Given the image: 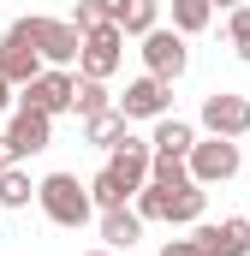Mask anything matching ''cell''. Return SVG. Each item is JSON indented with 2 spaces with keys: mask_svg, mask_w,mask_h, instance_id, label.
<instances>
[{
  "mask_svg": "<svg viewBox=\"0 0 250 256\" xmlns=\"http://www.w3.org/2000/svg\"><path fill=\"white\" fill-rule=\"evenodd\" d=\"M12 30L42 54V66H72V60H78V42H84V30H78L72 18H42V12L18 18Z\"/></svg>",
  "mask_w": 250,
  "mask_h": 256,
  "instance_id": "3957f363",
  "label": "cell"
},
{
  "mask_svg": "<svg viewBox=\"0 0 250 256\" xmlns=\"http://www.w3.org/2000/svg\"><path fill=\"white\" fill-rule=\"evenodd\" d=\"M84 256H120V250H108V244H102V250H84Z\"/></svg>",
  "mask_w": 250,
  "mask_h": 256,
  "instance_id": "83f0119b",
  "label": "cell"
},
{
  "mask_svg": "<svg viewBox=\"0 0 250 256\" xmlns=\"http://www.w3.org/2000/svg\"><path fill=\"white\" fill-rule=\"evenodd\" d=\"M244 167V155H238V137H196L190 143V155H185V173H190V185H226L232 173Z\"/></svg>",
  "mask_w": 250,
  "mask_h": 256,
  "instance_id": "277c9868",
  "label": "cell"
},
{
  "mask_svg": "<svg viewBox=\"0 0 250 256\" xmlns=\"http://www.w3.org/2000/svg\"><path fill=\"white\" fill-rule=\"evenodd\" d=\"M185 66H190V48H185V36L179 30H149L143 36V72L149 78H167V84H179L185 78Z\"/></svg>",
  "mask_w": 250,
  "mask_h": 256,
  "instance_id": "52a82bcc",
  "label": "cell"
},
{
  "mask_svg": "<svg viewBox=\"0 0 250 256\" xmlns=\"http://www.w3.org/2000/svg\"><path fill=\"white\" fill-rule=\"evenodd\" d=\"M0 214H6V208H0Z\"/></svg>",
  "mask_w": 250,
  "mask_h": 256,
  "instance_id": "f546056e",
  "label": "cell"
},
{
  "mask_svg": "<svg viewBox=\"0 0 250 256\" xmlns=\"http://www.w3.org/2000/svg\"><path fill=\"white\" fill-rule=\"evenodd\" d=\"M131 196H137V185L125 179L120 167H102V173L90 179V202H96V208H120V202H131Z\"/></svg>",
  "mask_w": 250,
  "mask_h": 256,
  "instance_id": "ac0fdd59",
  "label": "cell"
},
{
  "mask_svg": "<svg viewBox=\"0 0 250 256\" xmlns=\"http://www.w3.org/2000/svg\"><path fill=\"white\" fill-rule=\"evenodd\" d=\"M72 24H78V30H96V24H114V0H78Z\"/></svg>",
  "mask_w": 250,
  "mask_h": 256,
  "instance_id": "603a6c76",
  "label": "cell"
},
{
  "mask_svg": "<svg viewBox=\"0 0 250 256\" xmlns=\"http://www.w3.org/2000/svg\"><path fill=\"white\" fill-rule=\"evenodd\" d=\"M0 167H12V155H6V137H0Z\"/></svg>",
  "mask_w": 250,
  "mask_h": 256,
  "instance_id": "4316f807",
  "label": "cell"
},
{
  "mask_svg": "<svg viewBox=\"0 0 250 256\" xmlns=\"http://www.w3.org/2000/svg\"><path fill=\"white\" fill-rule=\"evenodd\" d=\"M114 24L125 36H149L161 24V0H114Z\"/></svg>",
  "mask_w": 250,
  "mask_h": 256,
  "instance_id": "e0dca14e",
  "label": "cell"
},
{
  "mask_svg": "<svg viewBox=\"0 0 250 256\" xmlns=\"http://www.w3.org/2000/svg\"><path fill=\"white\" fill-rule=\"evenodd\" d=\"M102 214V244L108 250H131L137 238H143V214L131 208V202H120V208H96Z\"/></svg>",
  "mask_w": 250,
  "mask_h": 256,
  "instance_id": "4fadbf2b",
  "label": "cell"
},
{
  "mask_svg": "<svg viewBox=\"0 0 250 256\" xmlns=\"http://www.w3.org/2000/svg\"><path fill=\"white\" fill-rule=\"evenodd\" d=\"M214 6H226V12H232V6H244V0H214Z\"/></svg>",
  "mask_w": 250,
  "mask_h": 256,
  "instance_id": "f1b7e54d",
  "label": "cell"
},
{
  "mask_svg": "<svg viewBox=\"0 0 250 256\" xmlns=\"http://www.w3.org/2000/svg\"><path fill=\"white\" fill-rule=\"evenodd\" d=\"M161 256H202V250H196V238H167Z\"/></svg>",
  "mask_w": 250,
  "mask_h": 256,
  "instance_id": "d4e9b609",
  "label": "cell"
},
{
  "mask_svg": "<svg viewBox=\"0 0 250 256\" xmlns=\"http://www.w3.org/2000/svg\"><path fill=\"white\" fill-rule=\"evenodd\" d=\"M226 42H232L238 54L250 48V0H244V6H232V12H226Z\"/></svg>",
  "mask_w": 250,
  "mask_h": 256,
  "instance_id": "cb8c5ba5",
  "label": "cell"
},
{
  "mask_svg": "<svg viewBox=\"0 0 250 256\" xmlns=\"http://www.w3.org/2000/svg\"><path fill=\"white\" fill-rule=\"evenodd\" d=\"M125 60V30L120 24H96V30H84V42H78V78H114Z\"/></svg>",
  "mask_w": 250,
  "mask_h": 256,
  "instance_id": "5b68a950",
  "label": "cell"
},
{
  "mask_svg": "<svg viewBox=\"0 0 250 256\" xmlns=\"http://www.w3.org/2000/svg\"><path fill=\"white\" fill-rule=\"evenodd\" d=\"M190 173H185V161H179V155H149V185H167V191H173V185H185Z\"/></svg>",
  "mask_w": 250,
  "mask_h": 256,
  "instance_id": "7402d4cb",
  "label": "cell"
},
{
  "mask_svg": "<svg viewBox=\"0 0 250 256\" xmlns=\"http://www.w3.org/2000/svg\"><path fill=\"white\" fill-rule=\"evenodd\" d=\"M131 208H137V214H143V220H173V226H196V220H202V208H208V191H202V185H173V191H167V185H149V179H143V185H137V196H131Z\"/></svg>",
  "mask_w": 250,
  "mask_h": 256,
  "instance_id": "6da1fadb",
  "label": "cell"
},
{
  "mask_svg": "<svg viewBox=\"0 0 250 256\" xmlns=\"http://www.w3.org/2000/svg\"><path fill=\"white\" fill-rule=\"evenodd\" d=\"M190 143H196V126H190V120H179V114H161V120H155V137H149L155 155H179V161H185Z\"/></svg>",
  "mask_w": 250,
  "mask_h": 256,
  "instance_id": "5bb4252c",
  "label": "cell"
},
{
  "mask_svg": "<svg viewBox=\"0 0 250 256\" xmlns=\"http://www.w3.org/2000/svg\"><path fill=\"white\" fill-rule=\"evenodd\" d=\"M12 102H18V90H12V84H6V78H0V114H6V108H12Z\"/></svg>",
  "mask_w": 250,
  "mask_h": 256,
  "instance_id": "484cf974",
  "label": "cell"
},
{
  "mask_svg": "<svg viewBox=\"0 0 250 256\" xmlns=\"http://www.w3.org/2000/svg\"><path fill=\"white\" fill-rule=\"evenodd\" d=\"M36 202H42V214H48L54 226H72V232L96 220L90 185H84L78 173H48V179H36Z\"/></svg>",
  "mask_w": 250,
  "mask_h": 256,
  "instance_id": "7a4b0ae2",
  "label": "cell"
},
{
  "mask_svg": "<svg viewBox=\"0 0 250 256\" xmlns=\"http://www.w3.org/2000/svg\"><path fill=\"white\" fill-rule=\"evenodd\" d=\"M30 196H36V179L12 161V167H0V208H30Z\"/></svg>",
  "mask_w": 250,
  "mask_h": 256,
  "instance_id": "d6986e66",
  "label": "cell"
},
{
  "mask_svg": "<svg viewBox=\"0 0 250 256\" xmlns=\"http://www.w3.org/2000/svg\"><path fill=\"white\" fill-rule=\"evenodd\" d=\"M18 108H36V114H48V120L72 114V72H66V66H42V72L18 90Z\"/></svg>",
  "mask_w": 250,
  "mask_h": 256,
  "instance_id": "8992f818",
  "label": "cell"
},
{
  "mask_svg": "<svg viewBox=\"0 0 250 256\" xmlns=\"http://www.w3.org/2000/svg\"><path fill=\"white\" fill-rule=\"evenodd\" d=\"M125 131H131V120H125L120 108H102V114H90V120H84V143H96V149H108V155H114V149L125 143Z\"/></svg>",
  "mask_w": 250,
  "mask_h": 256,
  "instance_id": "9a60e30c",
  "label": "cell"
},
{
  "mask_svg": "<svg viewBox=\"0 0 250 256\" xmlns=\"http://www.w3.org/2000/svg\"><path fill=\"white\" fill-rule=\"evenodd\" d=\"M120 114L125 120H161V114H173V84L167 78H131L125 84V96H120Z\"/></svg>",
  "mask_w": 250,
  "mask_h": 256,
  "instance_id": "9c48e42d",
  "label": "cell"
},
{
  "mask_svg": "<svg viewBox=\"0 0 250 256\" xmlns=\"http://www.w3.org/2000/svg\"><path fill=\"white\" fill-rule=\"evenodd\" d=\"M102 108H114V102H108V84H102V78H72V114L90 120V114H102Z\"/></svg>",
  "mask_w": 250,
  "mask_h": 256,
  "instance_id": "ffe728a7",
  "label": "cell"
},
{
  "mask_svg": "<svg viewBox=\"0 0 250 256\" xmlns=\"http://www.w3.org/2000/svg\"><path fill=\"white\" fill-rule=\"evenodd\" d=\"M36 72H42V54H36L18 30H6V36H0V78H6L12 90H24Z\"/></svg>",
  "mask_w": 250,
  "mask_h": 256,
  "instance_id": "7c38bea8",
  "label": "cell"
},
{
  "mask_svg": "<svg viewBox=\"0 0 250 256\" xmlns=\"http://www.w3.org/2000/svg\"><path fill=\"white\" fill-rule=\"evenodd\" d=\"M208 18H214V0H173V30H179V36L208 30Z\"/></svg>",
  "mask_w": 250,
  "mask_h": 256,
  "instance_id": "44dd1931",
  "label": "cell"
},
{
  "mask_svg": "<svg viewBox=\"0 0 250 256\" xmlns=\"http://www.w3.org/2000/svg\"><path fill=\"white\" fill-rule=\"evenodd\" d=\"M196 250L202 256H250V220L226 214V220H196Z\"/></svg>",
  "mask_w": 250,
  "mask_h": 256,
  "instance_id": "ba28073f",
  "label": "cell"
},
{
  "mask_svg": "<svg viewBox=\"0 0 250 256\" xmlns=\"http://www.w3.org/2000/svg\"><path fill=\"white\" fill-rule=\"evenodd\" d=\"M149 155H155V149H149V137H131V131H125V143L108 155V167H120L131 185H143V179H149Z\"/></svg>",
  "mask_w": 250,
  "mask_h": 256,
  "instance_id": "2e32d148",
  "label": "cell"
},
{
  "mask_svg": "<svg viewBox=\"0 0 250 256\" xmlns=\"http://www.w3.org/2000/svg\"><path fill=\"white\" fill-rule=\"evenodd\" d=\"M202 131H208V137H244L250 131V102L232 96V90L202 96Z\"/></svg>",
  "mask_w": 250,
  "mask_h": 256,
  "instance_id": "8fae6325",
  "label": "cell"
},
{
  "mask_svg": "<svg viewBox=\"0 0 250 256\" xmlns=\"http://www.w3.org/2000/svg\"><path fill=\"white\" fill-rule=\"evenodd\" d=\"M54 143V120L36 114V108H12V126H6V155L24 161V155H42Z\"/></svg>",
  "mask_w": 250,
  "mask_h": 256,
  "instance_id": "30bf717a",
  "label": "cell"
}]
</instances>
